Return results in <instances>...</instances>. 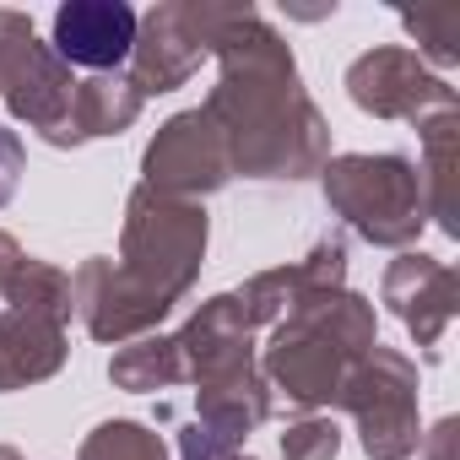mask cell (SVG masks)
<instances>
[{
  "mask_svg": "<svg viewBox=\"0 0 460 460\" xmlns=\"http://www.w3.org/2000/svg\"><path fill=\"white\" fill-rule=\"evenodd\" d=\"M60 55L76 66H114L136 44V17L130 6H66L55 22Z\"/></svg>",
  "mask_w": 460,
  "mask_h": 460,
  "instance_id": "obj_1",
  "label": "cell"
}]
</instances>
